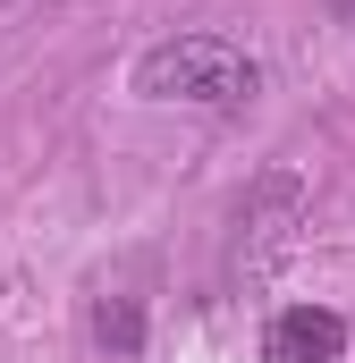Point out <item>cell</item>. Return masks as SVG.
Listing matches in <instances>:
<instances>
[{"label": "cell", "mask_w": 355, "mask_h": 363, "mask_svg": "<svg viewBox=\"0 0 355 363\" xmlns=\"http://www.w3.org/2000/svg\"><path fill=\"white\" fill-rule=\"evenodd\" d=\"M93 338H102L110 355H136V347H144V304H136V296H102V304H93Z\"/></svg>", "instance_id": "cell-3"}, {"label": "cell", "mask_w": 355, "mask_h": 363, "mask_svg": "<svg viewBox=\"0 0 355 363\" xmlns=\"http://www.w3.org/2000/svg\"><path fill=\"white\" fill-rule=\"evenodd\" d=\"M263 68L229 43V34H170L136 60V93L144 101H203V110H237L254 101Z\"/></svg>", "instance_id": "cell-1"}, {"label": "cell", "mask_w": 355, "mask_h": 363, "mask_svg": "<svg viewBox=\"0 0 355 363\" xmlns=\"http://www.w3.org/2000/svg\"><path fill=\"white\" fill-rule=\"evenodd\" d=\"M339 347H347V321L322 313V304H288V313L271 321V338H263L271 363H330Z\"/></svg>", "instance_id": "cell-2"}]
</instances>
